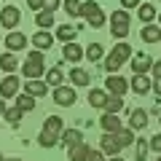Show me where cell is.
<instances>
[{
	"mask_svg": "<svg viewBox=\"0 0 161 161\" xmlns=\"http://www.w3.org/2000/svg\"><path fill=\"white\" fill-rule=\"evenodd\" d=\"M62 132H64L62 118H59V115H48L46 124H43V129H40V137H38L40 148H54V145L62 140Z\"/></svg>",
	"mask_w": 161,
	"mask_h": 161,
	"instance_id": "6da1fadb",
	"label": "cell"
},
{
	"mask_svg": "<svg viewBox=\"0 0 161 161\" xmlns=\"http://www.w3.org/2000/svg\"><path fill=\"white\" fill-rule=\"evenodd\" d=\"M132 54H134V51H132V46H129V43H118V46H113V51L105 57V70H108L110 75H115L121 64L132 59Z\"/></svg>",
	"mask_w": 161,
	"mask_h": 161,
	"instance_id": "7a4b0ae2",
	"label": "cell"
},
{
	"mask_svg": "<svg viewBox=\"0 0 161 161\" xmlns=\"http://www.w3.org/2000/svg\"><path fill=\"white\" fill-rule=\"evenodd\" d=\"M22 73L27 75V80H38L43 75V51H30L27 54V62L22 64Z\"/></svg>",
	"mask_w": 161,
	"mask_h": 161,
	"instance_id": "3957f363",
	"label": "cell"
},
{
	"mask_svg": "<svg viewBox=\"0 0 161 161\" xmlns=\"http://www.w3.org/2000/svg\"><path fill=\"white\" fill-rule=\"evenodd\" d=\"M110 32H113V38H121V40L129 35V11H126V8L113 11V19H110Z\"/></svg>",
	"mask_w": 161,
	"mask_h": 161,
	"instance_id": "277c9868",
	"label": "cell"
},
{
	"mask_svg": "<svg viewBox=\"0 0 161 161\" xmlns=\"http://www.w3.org/2000/svg\"><path fill=\"white\" fill-rule=\"evenodd\" d=\"M80 16L86 19V24H92V27H102L105 24V14H102V8L97 6V3H83L80 6Z\"/></svg>",
	"mask_w": 161,
	"mask_h": 161,
	"instance_id": "5b68a950",
	"label": "cell"
},
{
	"mask_svg": "<svg viewBox=\"0 0 161 161\" xmlns=\"http://www.w3.org/2000/svg\"><path fill=\"white\" fill-rule=\"evenodd\" d=\"M105 92L113 94V97H124V94L129 92V83L121 78V75H108V78H105Z\"/></svg>",
	"mask_w": 161,
	"mask_h": 161,
	"instance_id": "8992f818",
	"label": "cell"
},
{
	"mask_svg": "<svg viewBox=\"0 0 161 161\" xmlns=\"http://www.w3.org/2000/svg\"><path fill=\"white\" fill-rule=\"evenodd\" d=\"M148 70H153V59L145 51H134L132 57V73L134 75H148Z\"/></svg>",
	"mask_w": 161,
	"mask_h": 161,
	"instance_id": "52a82bcc",
	"label": "cell"
},
{
	"mask_svg": "<svg viewBox=\"0 0 161 161\" xmlns=\"http://www.w3.org/2000/svg\"><path fill=\"white\" fill-rule=\"evenodd\" d=\"M54 102L59 108H73L75 105V89L73 86H57L54 89Z\"/></svg>",
	"mask_w": 161,
	"mask_h": 161,
	"instance_id": "ba28073f",
	"label": "cell"
},
{
	"mask_svg": "<svg viewBox=\"0 0 161 161\" xmlns=\"http://www.w3.org/2000/svg\"><path fill=\"white\" fill-rule=\"evenodd\" d=\"M19 19H22V11H19L16 6H6V8H0V24L6 30H14L19 24Z\"/></svg>",
	"mask_w": 161,
	"mask_h": 161,
	"instance_id": "9c48e42d",
	"label": "cell"
},
{
	"mask_svg": "<svg viewBox=\"0 0 161 161\" xmlns=\"http://www.w3.org/2000/svg\"><path fill=\"white\" fill-rule=\"evenodd\" d=\"M121 148H124V145L118 142V137H115V134H105V137H102V145H99V150H102L105 156H110V158H113V156H118Z\"/></svg>",
	"mask_w": 161,
	"mask_h": 161,
	"instance_id": "30bf717a",
	"label": "cell"
},
{
	"mask_svg": "<svg viewBox=\"0 0 161 161\" xmlns=\"http://www.w3.org/2000/svg\"><path fill=\"white\" fill-rule=\"evenodd\" d=\"M145 126H148V110H142V108L132 110V115H129V129L132 132H142Z\"/></svg>",
	"mask_w": 161,
	"mask_h": 161,
	"instance_id": "8fae6325",
	"label": "cell"
},
{
	"mask_svg": "<svg viewBox=\"0 0 161 161\" xmlns=\"http://www.w3.org/2000/svg\"><path fill=\"white\" fill-rule=\"evenodd\" d=\"M6 48L8 51H22V48H27V35L24 32H8L6 35Z\"/></svg>",
	"mask_w": 161,
	"mask_h": 161,
	"instance_id": "7c38bea8",
	"label": "cell"
},
{
	"mask_svg": "<svg viewBox=\"0 0 161 161\" xmlns=\"http://www.w3.org/2000/svg\"><path fill=\"white\" fill-rule=\"evenodd\" d=\"M99 126L105 129V134H118L121 132V118L113 113H105L102 118H99Z\"/></svg>",
	"mask_w": 161,
	"mask_h": 161,
	"instance_id": "4fadbf2b",
	"label": "cell"
},
{
	"mask_svg": "<svg viewBox=\"0 0 161 161\" xmlns=\"http://www.w3.org/2000/svg\"><path fill=\"white\" fill-rule=\"evenodd\" d=\"M24 94H30V97H46L48 83L46 80H27V83H24Z\"/></svg>",
	"mask_w": 161,
	"mask_h": 161,
	"instance_id": "5bb4252c",
	"label": "cell"
},
{
	"mask_svg": "<svg viewBox=\"0 0 161 161\" xmlns=\"http://www.w3.org/2000/svg\"><path fill=\"white\" fill-rule=\"evenodd\" d=\"M19 92V78L16 75H6L3 83H0V97H16Z\"/></svg>",
	"mask_w": 161,
	"mask_h": 161,
	"instance_id": "9a60e30c",
	"label": "cell"
},
{
	"mask_svg": "<svg viewBox=\"0 0 161 161\" xmlns=\"http://www.w3.org/2000/svg\"><path fill=\"white\" fill-rule=\"evenodd\" d=\"M83 142V134H80V129H64L62 132V145L64 148H75V145H80Z\"/></svg>",
	"mask_w": 161,
	"mask_h": 161,
	"instance_id": "2e32d148",
	"label": "cell"
},
{
	"mask_svg": "<svg viewBox=\"0 0 161 161\" xmlns=\"http://www.w3.org/2000/svg\"><path fill=\"white\" fill-rule=\"evenodd\" d=\"M32 43H35V48H38V51H43V48H51V46H54V35L46 32V30H40V32L32 35Z\"/></svg>",
	"mask_w": 161,
	"mask_h": 161,
	"instance_id": "e0dca14e",
	"label": "cell"
},
{
	"mask_svg": "<svg viewBox=\"0 0 161 161\" xmlns=\"http://www.w3.org/2000/svg\"><path fill=\"white\" fill-rule=\"evenodd\" d=\"M129 89H134L137 94H148L150 89H153V83H150V78H148V75H134V78H132V83H129Z\"/></svg>",
	"mask_w": 161,
	"mask_h": 161,
	"instance_id": "ac0fdd59",
	"label": "cell"
},
{
	"mask_svg": "<svg viewBox=\"0 0 161 161\" xmlns=\"http://www.w3.org/2000/svg\"><path fill=\"white\" fill-rule=\"evenodd\" d=\"M62 57L67 59V62H78V59L83 57V48H80L78 43H64V48H62Z\"/></svg>",
	"mask_w": 161,
	"mask_h": 161,
	"instance_id": "d6986e66",
	"label": "cell"
},
{
	"mask_svg": "<svg viewBox=\"0 0 161 161\" xmlns=\"http://www.w3.org/2000/svg\"><path fill=\"white\" fill-rule=\"evenodd\" d=\"M108 97H110V94L102 92V89H92V92H89V105H92V108H105Z\"/></svg>",
	"mask_w": 161,
	"mask_h": 161,
	"instance_id": "ffe728a7",
	"label": "cell"
},
{
	"mask_svg": "<svg viewBox=\"0 0 161 161\" xmlns=\"http://www.w3.org/2000/svg\"><path fill=\"white\" fill-rule=\"evenodd\" d=\"M89 150H92V148H89L86 142L70 148V150H67V153H70V161H86V158H89Z\"/></svg>",
	"mask_w": 161,
	"mask_h": 161,
	"instance_id": "44dd1931",
	"label": "cell"
},
{
	"mask_svg": "<svg viewBox=\"0 0 161 161\" xmlns=\"http://www.w3.org/2000/svg\"><path fill=\"white\" fill-rule=\"evenodd\" d=\"M70 80H73L75 86H89V80H92V78H89V73H86V70L73 67V70H70Z\"/></svg>",
	"mask_w": 161,
	"mask_h": 161,
	"instance_id": "7402d4cb",
	"label": "cell"
},
{
	"mask_svg": "<svg viewBox=\"0 0 161 161\" xmlns=\"http://www.w3.org/2000/svg\"><path fill=\"white\" fill-rule=\"evenodd\" d=\"M16 57H14V54H0V70H3V73L6 75H11L14 70H16Z\"/></svg>",
	"mask_w": 161,
	"mask_h": 161,
	"instance_id": "603a6c76",
	"label": "cell"
},
{
	"mask_svg": "<svg viewBox=\"0 0 161 161\" xmlns=\"http://www.w3.org/2000/svg\"><path fill=\"white\" fill-rule=\"evenodd\" d=\"M148 140H134V161H148Z\"/></svg>",
	"mask_w": 161,
	"mask_h": 161,
	"instance_id": "cb8c5ba5",
	"label": "cell"
},
{
	"mask_svg": "<svg viewBox=\"0 0 161 161\" xmlns=\"http://www.w3.org/2000/svg\"><path fill=\"white\" fill-rule=\"evenodd\" d=\"M140 38H142L145 43H156V40L161 38V30H158V27H153V24H145L142 32H140Z\"/></svg>",
	"mask_w": 161,
	"mask_h": 161,
	"instance_id": "d4e9b609",
	"label": "cell"
},
{
	"mask_svg": "<svg viewBox=\"0 0 161 161\" xmlns=\"http://www.w3.org/2000/svg\"><path fill=\"white\" fill-rule=\"evenodd\" d=\"M75 35H78V30L70 27V24H62V27L57 30V38L64 40V43H75Z\"/></svg>",
	"mask_w": 161,
	"mask_h": 161,
	"instance_id": "484cf974",
	"label": "cell"
},
{
	"mask_svg": "<svg viewBox=\"0 0 161 161\" xmlns=\"http://www.w3.org/2000/svg\"><path fill=\"white\" fill-rule=\"evenodd\" d=\"M62 80H64V73H62L59 67H51V70H48V75H46V83H48V86H54V89H57V86H64Z\"/></svg>",
	"mask_w": 161,
	"mask_h": 161,
	"instance_id": "4316f807",
	"label": "cell"
},
{
	"mask_svg": "<svg viewBox=\"0 0 161 161\" xmlns=\"http://www.w3.org/2000/svg\"><path fill=\"white\" fill-rule=\"evenodd\" d=\"M102 46H99V43H89L86 46V51H83V57L89 59V62H99V59H102Z\"/></svg>",
	"mask_w": 161,
	"mask_h": 161,
	"instance_id": "83f0119b",
	"label": "cell"
},
{
	"mask_svg": "<svg viewBox=\"0 0 161 161\" xmlns=\"http://www.w3.org/2000/svg\"><path fill=\"white\" fill-rule=\"evenodd\" d=\"M121 110H124V97H113V94H110L108 97V102H105V113H121Z\"/></svg>",
	"mask_w": 161,
	"mask_h": 161,
	"instance_id": "f1b7e54d",
	"label": "cell"
},
{
	"mask_svg": "<svg viewBox=\"0 0 161 161\" xmlns=\"http://www.w3.org/2000/svg\"><path fill=\"white\" fill-rule=\"evenodd\" d=\"M137 14H140V19H142L145 24H150V22L156 19V8L150 6V3H142V6L137 8Z\"/></svg>",
	"mask_w": 161,
	"mask_h": 161,
	"instance_id": "f546056e",
	"label": "cell"
},
{
	"mask_svg": "<svg viewBox=\"0 0 161 161\" xmlns=\"http://www.w3.org/2000/svg\"><path fill=\"white\" fill-rule=\"evenodd\" d=\"M35 22H38L40 30H48V27H54V14L51 11H40L38 16H35Z\"/></svg>",
	"mask_w": 161,
	"mask_h": 161,
	"instance_id": "4dcf8cb0",
	"label": "cell"
},
{
	"mask_svg": "<svg viewBox=\"0 0 161 161\" xmlns=\"http://www.w3.org/2000/svg\"><path fill=\"white\" fill-rule=\"evenodd\" d=\"M62 6H64V14L67 16H80V0H62Z\"/></svg>",
	"mask_w": 161,
	"mask_h": 161,
	"instance_id": "1f68e13d",
	"label": "cell"
},
{
	"mask_svg": "<svg viewBox=\"0 0 161 161\" xmlns=\"http://www.w3.org/2000/svg\"><path fill=\"white\" fill-rule=\"evenodd\" d=\"M22 115H24V110H19V108H8V110H6V121L11 124V126H19Z\"/></svg>",
	"mask_w": 161,
	"mask_h": 161,
	"instance_id": "d6a6232c",
	"label": "cell"
},
{
	"mask_svg": "<svg viewBox=\"0 0 161 161\" xmlns=\"http://www.w3.org/2000/svg\"><path fill=\"white\" fill-rule=\"evenodd\" d=\"M16 108H19V110H27V113H30V110L35 108V97H30V94L16 97Z\"/></svg>",
	"mask_w": 161,
	"mask_h": 161,
	"instance_id": "836d02e7",
	"label": "cell"
},
{
	"mask_svg": "<svg viewBox=\"0 0 161 161\" xmlns=\"http://www.w3.org/2000/svg\"><path fill=\"white\" fill-rule=\"evenodd\" d=\"M115 137H118V142L124 145V148H126V145H132V142H134V132H132V129H121V132L115 134Z\"/></svg>",
	"mask_w": 161,
	"mask_h": 161,
	"instance_id": "e575fe53",
	"label": "cell"
},
{
	"mask_svg": "<svg viewBox=\"0 0 161 161\" xmlns=\"http://www.w3.org/2000/svg\"><path fill=\"white\" fill-rule=\"evenodd\" d=\"M148 145H150V150H156V153H161V134H156V137H150V140H148Z\"/></svg>",
	"mask_w": 161,
	"mask_h": 161,
	"instance_id": "d590c367",
	"label": "cell"
},
{
	"mask_svg": "<svg viewBox=\"0 0 161 161\" xmlns=\"http://www.w3.org/2000/svg\"><path fill=\"white\" fill-rule=\"evenodd\" d=\"M62 0H43V11H57Z\"/></svg>",
	"mask_w": 161,
	"mask_h": 161,
	"instance_id": "8d00e7d4",
	"label": "cell"
},
{
	"mask_svg": "<svg viewBox=\"0 0 161 161\" xmlns=\"http://www.w3.org/2000/svg\"><path fill=\"white\" fill-rule=\"evenodd\" d=\"M86 161H105V153H102V150H89V158Z\"/></svg>",
	"mask_w": 161,
	"mask_h": 161,
	"instance_id": "74e56055",
	"label": "cell"
},
{
	"mask_svg": "<svg viewBox=\"0 0 161 161\" xmlns=\"http://www.w3.org/2000/svg\"><path fill=\"white\" fill-rule=\"evenodd\" d=\"M140 6H142L140 0H121V8H126V11L129 8H140Z\"/></svg>",
	"mask_w": 161,
	"mask_h": 161,
	"instance_id": "f35d334b",
	"label": "cell"
},
{
	"mask_svg": "<svg viewBox=\"0 0 161 161\" xmlns=\"http://www.w3.org/2000/svg\"><path fill=\"white\" fill-rule=\"evenodd\" d=\"M27 6L32 8V11H38V14H40V11H43V0H27Z\"/></svg>",
	"mask_w": 161,
	"mask_h": 161,
	"instance_id": "ab89813d",
	"label": "cell"
},
{
	"mask_svg": "<svg viewBox=\"0 0 161 161\" xmlns=\"http://www.w3.org/2000/svg\"><path fill=\"white\" fill-rule=\"evenodd\" d=\"M153 75H156V80H161V59L153 62Z\"/></svg>",
	"mask_w": 161,
	"mask_h": 161,
	"instance_id": "60d3db41",
	"label": "cell"
},
{
	"mask_svg": "<svg viewBox=\"0 0 161 161\" xmlns=\"http://www.w3.org/2000/svg\"><path fill=\"white\" fill-rule=\"evenodd\" d=\"M153 92H156V99H161V80H156V83H153Z\"/></svg>",
	"mask_w": 161,
	"mask_h": 161,
	"instance_id": "b9f144b4",
	"label": "cell"
},
{
	"mask_svg": "<svg viewBox=\"0 0 161 161\" xmlns=\"http://www.w3.org/2000/svg\"><path fill=\"white\" fill-rule=\"evenodd\" d=\"M6 110H8L6 108V99H0V115H6Z\"/></svg>",
	"mask_w": 161,
	"mask_h": 161,
	"instance_id": "7bdbcfd3",
	"label": "cell"
},
{
	"mask_svg": "<svg viewBox=\"0 0 161 161\" xmlns=\"http://www.w3.org/2000/svg\"><path fill=\"white\" fill-rule=\"evenodd\" d=\"M108 161H124V158H121V156H113V158H108Z\"/></svg>",
	"mask_w": 161,
	"mask_h": 161,
	"instance_id": "ee69618b",
	"label": "cell"
},
{
	"mask_svg": "<svg viewBox=\"0 0 161 161\" xmlns=\"http://www.w3.org/2000/svg\"><path fill=\"white\" fill-rule=\"evenodd\" d=\"M0 161H6V158H3V153H0Z\"/></svg>",
	"mask_w": 161,
	"mask_h": 161,
	"instance_id": "f6af8a7d",
	"label": "cell"
},
{
	"mask_svg": "<svg viewBox=\"0 0 161 161\" xmlns=\"http://www.w3.org/2000/svg\"><path fill=\"white\" fill-rule=\"evenodd\" d=\"M8 161H19V158H8Z\"/></svg>",
	"mask_w": 161,
	"mask_h": 161,
	"instance_id": "bcb514c9",
	"label": "cell"
},
{
	"mask_svg": "<svg viewBox=\"0 0 161 161\" xmlns=\"http://www.w3.org/2000/svg\"><path fill=\"white\" fill-rule=\"evenodd\" d=\"M156 161H161V153H158V158H156Z\"/></svg>",
	"mask_w": 161,
	"mask_h": 161,
	"instance_id": "7dc6e473",
	"label": "cell"
},
{
	"mask_svg": "<svg viewBox=\"0 0 161 161\" xmlns=\"http://www.w3.org/2000/svg\"><path fill=\"white\" fill-rule=\"evenodd\" d=\"M158 22H161V14H158Z\"/></svg>",
	"mask_w": 161,
	"mask_h": 161,
	"instance_id": "c3c4849f",
	"label": "cell"
},
{
	"mask_svg": "<svg viewBox=\"0 0 161 161\" xmlns=\"http://www.w3.org/2000/svg\"><path fill=\"white\" fill-rule=\"evenodd\" d=\"M158 3H161V0H158Z\"/></svg>",
	"mask_w": 161,
	"mask_h": 161,
	"instance_id": "681fc988",
	"label": "cell"
},
{
	"mask_svg": "<svg viewBox=\"0 0 161 161\" xmlns=\"http://www.w3.org/2000/svg\"><path fill=\"white\" fill-rule=\"evenodd\" d=\"M158 121H161V118H158Z\"/></svg>",
	"mask_w": 161,
	"mask_h": 161,
	"instance_id": "f907efd6",
	"label": "cell"
},
{
	"mask_svg": "<svg viewBox=\"0 0 161 161\" xmlns=\"http://www.w3.org/2000/svg\"><path fill=\"white\" fill-rule=\"evenodd\" d=\"M158 40H161V38H158Z\"/></svg>",
	"mask_w": 161,
	"mask_h": 161,
	"instance_id": "816d5d0a",
	"label": "cell"
}]
</instances>
